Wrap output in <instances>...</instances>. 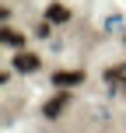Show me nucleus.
I'll return each instance as SVG.
<instances>
[{"mask_svg": "<svg viewBox=\"0 0 126 133\" xmlns=\"http://www.w3.org/2000/svg\"><path fill=\"white\" fill-rule=\"evenodd\" d=\"M70 98H74V95H70V91H56V95H53V98H49V102H46V105H42V112H46V119H56V116H60V112H63V109H67V105H70Z\"/></svg>", "mask_w": 126, "mask_h": 133, "instance_id": "1", "label": "nucleus"}, {"mask_svg": "<svg viewBox=\"0 0 126 133\" xmlns=\"http://www.w3.org/2000/svg\"><path fill=\"white\" fill-rule=\"evenodd\" d=\"M81 81H84V70H56V74H53V84L60 88V91H67V88H77Z\"/></svg>", "mask_w": 126, "mask_h": 133, "instance_id": "2", "label": "nucleus"}, {"mask_svg": "<svg viewBox=\"0 0 126 133\" xmlns=\"http://www.w3.org/2000/svg\"><path fill=\"white\" fill-rule=\"evenodd\" d=\"M14 66H18L21 74H35V70L42 66V60H39L35 53H18V56H14Z\"/></svg>", "mask_w": 126, "mask_h": 133, "instance_id": "3", "label": "nucleus"}, {"mask_svg": "<svg viewBox=\"0 0 126 133\" xmlns=\"http://www.w3.org/2000/svg\"><path fill=\"white\" fill-rule=\"evenodd\" d=\"M46 21L49 25H67V21H70V11H67L63 4H49L46 7Z\"/></svg>", "mask_w": 126, "mask_h": 133, "instance_id": "4", "label": "nucleus"}, {"mask_svg": "<svg viewBox=\"0 0 126 133\" xmlns=\"http://www.w3.org/2000/svg\"><path fill=\"white\" fill-rule=\"evenodd\" d=\"M105 81L119 91V88H126V63H116V66H109L105 70Z\"/></svg>", "mask_w": 126, "mask_h": 133, "instance_id": "5", "label": "nucleus"}, {"mask_svg": "<svg viewBox=\"0 0 126 133\" xmlns=\"http://www.w3.org/2000/svg\"><path fill=\"white\" fill-rule=\"evenodd\" d=\"M4 46H11V49H18V53H21V46H25V35L14 32V28H4Z\"/></svg>", "mask_w": 126, "mask_h": 133, "instance_id": "6", "label": "nucleus"}]
</instances>
